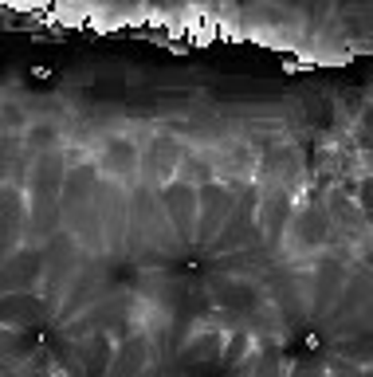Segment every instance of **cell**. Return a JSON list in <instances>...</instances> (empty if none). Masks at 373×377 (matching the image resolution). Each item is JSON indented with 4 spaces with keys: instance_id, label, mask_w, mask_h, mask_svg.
Instances as JSON below:
<instances>
[{
    "instance_id": "obj_1",
    "label": "cell",
    "mask_w": 373,
    "mask_h": 377,
    "mask_svg": "<svg viewBox=\"0 0 373 377\" xmlns=\"http://www.w3.org/2000/svg\"><path fill=\"white\" fill-rule=\"evenodd\" d=\"M31 79H40V83H51V79H55V71H51V67H44V63H36V67H31Z\"/></svg>"
}]
</instances>
